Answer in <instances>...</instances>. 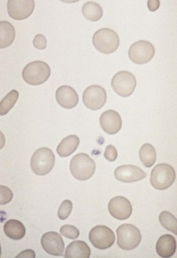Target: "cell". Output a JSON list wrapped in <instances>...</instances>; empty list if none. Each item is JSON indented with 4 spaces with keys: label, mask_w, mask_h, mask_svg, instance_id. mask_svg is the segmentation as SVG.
I'll use <instances>...</instances> for the list:
<instances>
[{
    "label": "cell",
    "mask_w": 177,
    "mask_h": 258,
    "mask_svg": "<svg viewBox=\"0 0 177 258\" xmlns=\"http://www.w3.org/2000/svg\"><path fill=\"white\" fill-rule=\"evenodd\" d=\"M70 170L76 179L87 180L95 173L96 163L86 153H79L72 159Z\"/></svg>",
    "instance_id": "1"
},
{
    "label": "cell",
    "mask_w": 177,
    "mask_h": 258,
    "mask_svg": "<svg viewBox=\"0 0 177 258\" xmlns=\"http://www.w3.org/2000/svg\"><path fill=\"white\" fill-rule=\"evenodd\" d=\"M51 70L49 66L42 61H34L24 68L22 77L27 84L33 86L44 84L49 79Z\"/></svg>",
    "instance_id": "2"
},
{
    "label": "cell",
    "mask_w": 177,
    "mask_h": 258,
    "mask_svg": "<svg viewBox=\"0 0 177 258\" xmlns=\"http://www.w3.org/2000/svg\"><path fill=\"white\" fill-rule=\"evenodd\" d=\"M55 164V156L50 149L42 147L33 153L30 167L38 176H45L50 173Z\"/></svg>",
    "instance_id": "3"
},
{
    "label": "cell",
    "mask_w": 177,
    "mask_h": 258,
    "mask_svg": "<svg viewBox=\"0 0 177 258\" xmlns=\"http://www.w3.org/2000/svg\"><path fill=\"white\" fill-rule=\"evenodd\" d=\"M93 44L100 53L111 54L117 50L120 44V39L113 30L103 28L94 34Z\"/></svg>",
    "instance_id": "4"
},
{
    "label": "cell",
    "mask_w": 177,
    "mask_h": 258,
    "mask_svg": "<svg viewBox=\"0 0 177 258\" xmlns=\"http://www.w3.org/2000/svg\"><path fill=\"white\" fill-rule=\"evenodd\" d=\"M175 177V171L171 165L160 164L152 169L150 182L155 189L164 190L171 186Z\"/></svg>",
    "instance_id": "5"
},
{
    "label": "cell",
    "mask_w": 177,
    "mask_h": 258,
    "mask_svg": "<svg viewBox=\"0 0 177 258\" xmlns=\"http://www.w3.org/2000/svg\"><path fill=\"white\" fill-rule=\"evenodd\" d=\"M116 232L117 245L122 249H135L141 242L142 236L139 229L131 224H124L119 226Z\"/></svg>",
    "instance_id": "6"
},
{
    "label": "cell",
    "mask_w": 177,
    "mask_h": 258,
    "mask_svg": "<svg viewBox=\"0 0 177 258\" xmlns=\"http://www.w3.org/2000/svg\"><path fill=\"white\" fill-rule=\"evenodd\" d=\"M111 85L119 96L128 97L131 96L135 90L137 81L132 73L127 71H122L113 76Z\"/></svg>",
    "instance_id": "7"
},
{
    "label": "cell",
    "mask_w": 177,
    "mask_h": 258,
    "mask_svg": "<svg viewBox=\"0 0 177 258\" xmlns=\"http://www.w3.org/2000/svg\"><path fill=\"white\" fill-rule=\"evenodd\" d=\"M115 235L108 227L96 226L90 230L89 240L94 247L99 250H106L110 248L115 242Z\"/></svg>",
    "instance_id": "8"
},
{
    "label": "cell",
    "mask_w": 177,
    "mask_h": 258,
    "mask_svg": "<svg viewBox=\"0 0 177 258\" xmlns=\"http://www.w3.org/2000/svg\"><path fill=\"white\" fill-rule=\"evenodd\" d=\"M155 48L151 42L146 41H137L131 46L128 51V56L134 63H147L155 55Z\"/></svg>",
    "instance_id": "9"
},
{
    "label": "cell",
    "mask_w": 177,
    "mask_h": 258,
    "mask_svg": "<svg viewBox=\"0 0 177 258\" xmlns=\"http://www.w3.org/2000/svg\"><path fill=\"white\" fill-rule=\"evenodd\" d=\"M83 102L90 110H97L105 105L107 95L105 89L99 85H91L85 90L82 96Z\"/></svg>",
    "instance_id": "10"
},
{
    "label": "cell",
    "mask_w": 177,
    "mask_h": 258,
    "mask_svg": "<svg viewBox=\"0 0 177 258\" xmlns=\"http://www.w3.org/2000/svg\"><path fill=\"white\" fill-rule=\"evenodd\" d=\"M35 9L33 0H9L8 12L12 18L15 20H23L29 17Z\"/></svg>",
    "instance_id": "11"
},
{
    "label": "cell",
    "mask_w": 177,
    "mask_h": 258,
    "mask_svg": "<svg viewBox=\"0 0 177 258\" xmlns=\"http://www.w3.org/2000/svg\"><path fill=\"white\" fill-rule=\"evenodd\" d=\"M41 243L43 249L51 255L62 256L65 244L62 236L55 232H48L42 235Z\"/></svg>",
    "instance_id": "12"
},
{
    "label": "cell",
    "mask_w": 177,
    "mask_h": 258,
    "mask_svg": "<svg viewBox=\"0 0 177 258\" xmlns=\"http://www.w3.org/2000/svg\"><path fill=\"white\" fill-rule=\"evenodd\" d=\"M108 208L111 216L119 220L128 219L133 212V207L129 200L123 196L112 198L109 202Z\"/></svg>",
    "instance_id": "13"
},
{
    "label": "cell",
    "mask_w": 177,
    "mask_h": 258,
    "mask_svg": "<svg viewBox=\"0 0 177 258\" xmlns=\"http://www.w3.org/2000/svg\"><path fill=\"white\" fill-rule=\"evenodd\" d=\"M115 179L124 183H133L145 179L147 174L136 165L120 166L114 171Z\"/></svg>",
    "instance_id": "14"
},
{
    "label": "cell",
    "mask_w": 177,
    "mask_h": 258,
    "mask_svg": "<svg viewBox=\"0 0 177 258\" xmlns=\"http://www.w3.org/2000/svg\"><path fill=\"white\" fill-rule=\"evenodd\" d=\"M99 122L103 131L109 135L117 134L122 127L121 116L114 110H108L103 112L100 116Z\"/></svg>",
    "instance_id": "15"
},
{
    "label": "cell",
    "mask_w": 177,
    "mask_h": 258,
    "mask_svg": "<svg viewBox=\"0 0 177 258\" xmlns=\"http://www.w3.org/2000/svg\"><path fill=\"white\" fill-rule=\"evenodd\" d=\"M56 100L61 107L74 108L79 103V96L74 89L68 85L61 86L56 92Z\"/></svg>",
    "instance_id": "16"
},
{
    "label": "cell",
    "mask_w": 177,
    "mask_h": 258,
    "mask_svg": "<svg viewBox=\"0 0 177 258\" xmlns=\"http://www.w3.org/2000/svg\"><path fill=\"white\" fill-rule=\"evenodd\" d=\"M176 250V242L174 237L169 234L161 236L156 244L157 253L161 257H171Z\"/></svg>",
    "instance_id": "17"
},
{
    "label": "cell",
    "mask_w": 177,
    "mask_h": 258,
    "mask_svg": "<svg viewBox=\"0 0 177 258\" xmlns=\"http://www.w3.org/2000/svg\"><path fill=\"white\" fill-rule=\"evenodd\" d=\"M91 250L86 242L82 241H75L66 248V258H89Z\"/></svg>",
    "instance_id": "18"
},
{
    "label": "cell",
    "mask_w": 177,
    "mask_h": 258,
    "mask_svg": "<svg viewBox=\"0 0 177 258\" xmlns=\"http://www.w3.org/2000/svg\"><path fill=\"white\" fill-rule=\"evenodd\" d=\"M79 144L80 140L78 136L75 135H69L64 138L57 146V154L62 158L68 157L77 150Z\"/></svg>",
    "instance_id": "19"
},
{
    "label": "cell",
    "mask_w": 177,
    "mask_h": 258,
    "mask_svg": "<svg viewBox=\"0 0 177 258\" xmlns=\"http://www.w3.org/2000/svg\"><path fill=\"white\" fill-rule=\"evenodd\" d=\"M5 234L13 240H20L26 235V230L23 224L15 219L7 221L4 226Z\"/></svg>",
    "instance_id": "20"
},
{
    "label": "cell",
    "mask_w": 177,
    "mask_h": 258,
    "mask_svg": "<svg viewBox=\"0 0 177 258\" xmlns=\"http://www.w3.org/2000/svg\"><path fill=\"white\" fill-rule=\"evenodd\" d=\"M0 48L9 47L14 42L16 32L13 26L8 21L0 22Z\"/></svg>",
    "instance_id": "21"
},
{
    "label": "cell",
    "mask_w": 177,
    "mask_h": 258,
    "mask_svg": "<svg viewBox=\"0 0 177 258\" xmlns=\"http://www.w3.org/2000/svg\"><path fill=\"white\" fill-rule=\"evenodd\" d=\"M82 13L87 20L93 22L99 21L103 16V10L98 3L88 2L82 6Z\"/></svg>",
    "instance_id": "22"
},
{
    "label": "cell",
    "mask_w": 177,
    "mask_h": 258,
    "mask_svg": "<svg viewBox=\"0 0 177 258\" xmlns=\"http://www.w3.org/2000/svg\"><path fill=\"white\" fill-rule=\"evenodd\" d=\"M139 158L145 167H151L157 159V153L154 146L148 143L143 144L139 151Z\"/></svg>",
    "instance_id": "23"
},
{
    "label": "cell",
    "mask_w": 177,
    "mask_h": 258,
    "mask_svg": "<svg viewBox=\"0 0 177 258\" xmlns=\"http://www.w3.org/2000/svg\"><path fill=\"white\" fill-rule=\"evenodd\" d=\"M19 98V93L17 90H12L3 98L0 102V115H5L13 108Z\"/></svg>",
    "instance_id": "24"
},
{
    "label": "cell",
    "mask_w": 177,
    "mask_h": 258,
    "mask_svg": "<svg viewBox=\"0 0 177 258\" xmlns=\"http://www.w3.org/2000/svg\"><path fill=\"white\" fill-rule=\"evenodd\" d=\"M159 222L164 229L177 235V220L171 213L163 211L160 214Z\"/></svg>",
    "instance_id": "25"
},
{
    "label": "cell",
    "mask_w": 177,
    "mask_h": 258,
    "mask_svg": "<svg viewBox=\"0 0 177 258\" xmlns=\"http://www.w3.org/2000/svg\"><path fill=\"white\" fill-rule=\"evenodd\" d=\"M73 209L72 202L70 200H66L63 202L60 205L57 211V216L59 219L62 220H65L70 216Z\"/></svg>",
    "instance_id": "26"
},
{
    "label": "cell",
    "mask_w": 177,
    "mask_h": 258,
    "mask_svg": "<svg viewBox=\"0 0 177 258\" xmlns=\"http://www.w3.org/2000/svg\"><path fill=\"white\" fill-rule=\"evenodd\" d=\"M61 234L66 238L75 239L79 237L80 232L78 228L74 226L66 225L61 227Z\"/></svg>",
    "instance_id": "27"
},
{
    "label": "cell",
    "mask_w": 177,
    "mask_h": 258,
    "mask_svg": "<svg viewBox=\"0 0 177 258\" xmlns=\"http://www.w3.org/2000/svg\"><path fill=\"white\" fill-rule=\"evenodd\" d=\"M0 193H1V199H0V204L4 205L8 204L13 198V193L11 190L5 186H0Z\"/></svg>",
    "instance_id": "28"
},
{
    "label": "cell",
    "mask_w": 177,
    "mask_h": 258,
    "mask_svg": "<svg viewBox=\"0 0 177 258\" xmlns=\"http://www.w3.org/2000/svg\"><path fill=\"white\" fill-rule=\"evenodd\" d=\"M118 153L115 147L112 145H109L106 147L104 153V157L109 162H114L117 158Z\"/></svg>",
    "instance_id": "29"
},
{
    "label": "cell",
    "mask_w": 177,
    "mask_h": 258,
    "mask_svg": "<svg viewBox=\"0 0 177 258\" xmlns=\"http://www.w3.org/2000/svg\"><path fill=\"white\" fill-rule=\"evenodd\" d=\"M47 39L42 34L36 35L33 41V44L36 48L39 50H44L47 47Z\"/></svg>",
    "instance_id": "30"
},
{
    "label": "cell",
    "mask_w": 177,
    "mask_h": 258,
    "mask_svg": "<svg viewBox=\"0 0 177 258\" xmlns=\"http://www.w3.org/2000/svg\"><path fill=\"white\" fill-rule=\"evenodd\" d=\"M19 258V257H29V258H35V251L32 250H26L22 252H21L17 256H16V258Z\"/></svg>",
    "instance_id": "31"
},
{
    "label": "cell",
    "mask_w": 177,
    "mask_h": 258,
    "mask_svg": "<svg viewBox=\"0 0 177 258\" xmlns=\"http://www.w3.org/2000/svg\"><path fill=\"white\" fill-rule=\"evenodd\" d=\"M160 2L158 0H155V1H148V7L149 10L151 12L157 11L158 8L160 7Z\"/></svg>",
    "instance_id": "32"
}]
</instances>
